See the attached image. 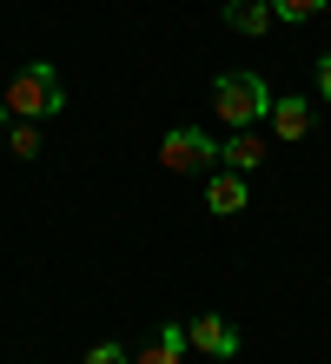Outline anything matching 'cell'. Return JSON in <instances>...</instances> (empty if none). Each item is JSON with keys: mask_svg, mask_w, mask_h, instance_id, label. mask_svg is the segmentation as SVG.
I'll return each mask as SVG.
<instances>
[{"mask_svg": "<svg viewBox=\"0 0 331 364\" xmlns=\"http://www.w3.org/2000/svg\"><path fill=\"white\" fill-rule=\"evenodd\" d=\"M206 205L219 212V219H232V212H246V205H252V192H246V173H232V166H219V173L206 179Z\"/></svg>", "mask_w": 331, "mask_h": 364, "instance_id": "5", "label": "cell"}, {"mask_svg": "<svg viewBox=\"0 0 331 364\" xmlns=\"http://www.w3.org/2000/svg\"><path fill=\"white\" fill-rule=\"evenodd\" d=\"M265 119L278 126V139H305V133H312V100H272Z\"/></svg>", "mask_w": 331, "mask_h": 364, "instance_id": "8", "label": "cell"}, {"mask_svg": "<svg viewBox=\"0 0 331 364\" xmlns=\"http://www.w3.org/2000/svg\"><path fill=\"white\" fill-rule=\"evenodd\" d=\"M186 345L206 351V358H232V351H238V331H232V318L206 311V318H192V325H186Z\"/></svg>", "mask_w": 331, "mask_h": 364, "instance_id": "4", "label": "cell"}, {"mask_svg": "<svg viewBox=\"0 0 331 364\" xmlns=\"http://www.w3.org/2000/svg\"><path fill=\"white\" fill-rule=\"evenodd\" d=\"M159 166L166 173H206V166H219V139L199 133V126H172L159 139Z\"/></svg>", "mask_w": 331, "mask_h": 364, "instance_id": "3", "label": "cell"}, {"mask_svg": "<svg viewBox=\"0 0 331 364\" xmlns=\"http://www.w3.org/2000/svg\"><path fill=\"white\" fill-rule=\"evenodd\" d=\"M179 358H186V325H159L140 351H132V364H179Z\"/></svg>", "mask_w": 331, "mask_h": 364, "instance_id": "6", "label": "cell"}, {"mask_svg": "<svg viewBox=\"0 0 331 364\" xmlns=\"http://www.w3.org/2000/svg\"><path fill=\"white\" fill-rule=\"evenodd\" d=\"M14 159H40V126L33 119H14Z\"/></svg>", "mask_w": 331, "mask_h": 364, "instance_id": "11", "label": "cell"}, {"mask_svg": "<svg viewBox=\"0 0 331 364\" xmlns=\"http://www.w3.org/2000/svg\"><path fill=\"white\" fill-rule=\"evenodd\" d=\"M226 27L232 33H265L272 27V0H226Z\"/></svg>", "mask_w": 331, "mask_h": 364, "instance_id": "9", "label": "cell"}, {"mask_svg": "<svg viewBox=\"0 0 331 364\" xmlns=\"http://www.w3.org/2000/svg\"><path fill=\"white\" fill-rule=\"evenodd\" d=\"M312 14H325V0H272V20H285V27H305Z\"/></svg>", "mask_w": 331, "mask_h": 364, "instance_id": "10", "label": "cell"}, {"mask_svg": "<svg viewBox=\"0 0 331 364\" xmlns=\"http://www.w3.org/2000/svg\"><path fill=\"white\" fill-rule=\"evenodd\" d=\"M86 364H132V351H120V345H93V351H86Z\"/></svg>", "mask_w": 331, "mask_h": 364, "instance_id": "12", "label": "cell"}, {"mask_svg": "<svg viewBox=\"0 0 331 364\" xmlns=\"http://www.w3.org/2000/svg\"><path fill=\"white\" fill-rule=\"evenodd\" d=\"M318 93H325V100H331V53H325V60H318Z\"/></svg>", "mask_w": 331, "mask_h": 364, "instance_id": "13", "label": "cell"}, {"mask_svg": "<svg viewBox=\"0 0 331 364\" xmlns=\"http://www.w3.org/2000/svg\"><path fill=\"white\" fill-rule=\"evenodd\" d=\"M7 119H14V113H7V100H0V126H7Z\"/></svg>", "mask_w": 331, "mask_h": 364, "instance_id": "14", "label": "cell"}, {"mask_svg": "<svg viewBox=\"0 0 331 364\" xmlns=\"http://www.w3.org/2000/svg\"><path fill=\"white\" fill-rule=\"evenodd\" d=\"M219 166H232V173H252V166H265V139L252 133V126H246V133H232L226 146H219Z\"/></svg>", "mask_w": 331, "mask_h": 364, "instance_id": "7", "label": "cell"}, {"mask_svg": "<svg viewBox=\"0 0 331 364\" xmlns=\"http://www.w3.org/2000/svg\"><path fill=\"white\" fill-rule=\"evenodd\" d=\"M212 113L232 126V133H246V126H258L265 113H272V93H265L258 73H219L212 80Z\"/></svg>", "mask_w": 331, "mask_h": 364, "instance_id": "1", "label": "cell"}, {"mask_svg": "<svg viewBox=\"0 0 331 364\" xmlns=\"http://www.w3.org/2000/svg\"><path fill=\"white\" fill-rule=\"evenodd\" d=\"M66 106V87H60V73L47 67V60H27V67L14 73V87H7V113L14 119H47Z\"/></svg>", "mask_w": 331, "mask_h": 364, "instance_id": "2", "label": "cell"}]
</instances>
